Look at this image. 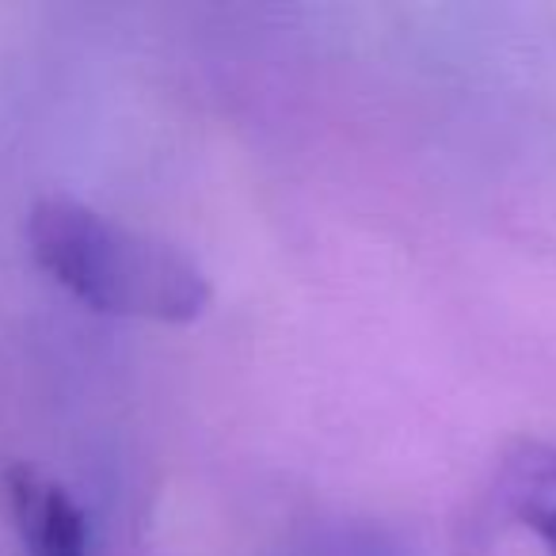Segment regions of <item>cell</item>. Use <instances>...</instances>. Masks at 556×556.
<instances>
[{"label":"cell","mask_w":556,"mask_h":556,"mask_svg":"<svg viewBox=\"0 0 556 556\" xmlns=\"http://www.w3.org/2000/svg\"><path fill=\"white\" fill-rule=\"evenodd\" d=\"M4 488L27 556H92L88 515L70 495V488L27 462L4 472Z\"/></svg>","instance_id":"obj_2"},{"label":"cell","mask_w":556,"mask_h":556,"mask_svg":"<svg viewBox=\"0 0 556 556\" xmlns=\"http://www.w3.org/2000/svg\"><path fill=\"white\" fill-rule=\"evenodd\" d=\"M495 495L515 522H522L548 556H556V446L541 439H518L507 446L495 477Z\"/></svg>","instance_id":"obj_3"},{"label":"cell","mask_w":556,"mask_h":556,"mask_svg":"<svg viewBox=\"0 0 556 556\" xmlns=\"http://www.w3.org/2000/svg\"><path fill=\"white\" fill-rule=\"evenodd\" d=\"M31 255L58 287L111 317L191 325L214 287L187 252L149 232L126 229L70 194H47L27 214Z\"/></svg>","instance_id":"obj_1"}]
</instances>
